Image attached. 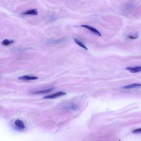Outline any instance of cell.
I'll return each mask as SVG.
<instances>
[{
	"label": "cell",
	"mask_w": 141,
	"mask_h": 141,
	"mask_svg": "<svg viewBox=\"0 0 141 141\" xmlns=\"http://www.w3.org/2000/svg\"><path fill=\"white\" fill-rule=\"evenodd\" d=\"M66 40L65 38H63L56 40H49L47 41V42L48 44H58L64 42Z\"/></svg>",
	"instance_id": "3957f363"
},
{
	"label": "cell",
	"mask_w": 141,
	"mask_h": 141,
	"mask_svg": "<svg viewBox=\"0 0 141 141\" xmlns=\"http://www.w3.org/2000/svg\"><path fill=\"white\" fill-rule=\"evenodd\" d=\"M74 40L75 42L76 43L77 45H78L79 46L83 48L84 49L87 50H88V49L84 45L81 41L76 38H74Z\"/></svg>",
	"instance_id": "9c48e42d"
},
{
	"label": "cell",
	"mask_w": 141,
	"mask_h": 141,
	"mask_svg": "<svg viewBox=\"0 0 141 141\" xmlns=\"http://www.w3.org/2000/svg\"><path fill=\"white\" fill-rule=\"evenodd\" d=\"M14 42V40H9L8 39L4 40L2 42V45L6 46H9Z\"/></svg>",
	"instance_id": "30bf717a"
},
{
	"label": "cell",
	"mask_w": 141,
	"mask_h": 141,
	"mask_svg": "<svg viewBox=\"0 0 141 141\" xmlns=\"http://www.w3.org/2000/svg\"><path fill=\"white\" fill-rule=\"evenodd\" d=\"M81 26L87 28L88 30H90L93 33H95L99 36H101L102 35L100 32L97 30V29L92 26L86 25H83Z\"/></svg>",
	"instance_id": "6da1fadb"
},
{
	"label": "cell",
	"mask_w": 141,
	"mask_h": 141,
	"mask_svg": "<svg viewBox=\"0 0 141 141\" xmlns=\"http://www.w3.org/2000/svg\"><path fill=\"white\" fill-rule=\"evenodd\" d=\"M18 78L21 80H35L38 79V78L35 76H24L19 77Z\"/></svg>",
	"instance_id": "ba28073f"
},
{
	"label": "cell",
	"mask_w": 141,
	"mask_h": 141,
	"mask_svg": "<svg viewBox=\"0 0 141 141\" xmlns=\"http://www.w3.org/2000/svg\"><path fill=\"white\" fill-rule=\"evenodd\" d=\"M54 88H52L47 90L40 91L34 93V94H47V93H49L51 92L52 90L54 89Z\"/></svg>",
	"instance_id": "8fae6325"
},
{
	"label": "cell",
	"mask_w": 141,
	"mask_h": 141,
	"mask_svg": "<svg viewBox=\"0 0 141 141\" xmlns=\"http://www.w3.org/2000/svg\"><path fill=\"white\" fill-rule=\"evenodd\" d=\"M141 86V84L139 83H134L131 84L123 87L122 88L126 89H129L133 88L140 87Z\"/></svg>",
	"instance_id": "52a82bcc"
},
{
	"label": "cell",
	"mask_w": 141,
	"mask_h": 141,
	"mask_svg": "<svg viewBox=\"0 0 141 141\" xmlns=\"http://www.w3.org/2000/svg\"><path fill=\"white\" fill-rule=\"evenodd\" d=\"M68 108L69 109H72V110H76L78 108V106L77 105H72L70 106Z\"/></svg>",
	"instance_id": "7c38bea8"
},
{
	"label": "cell",
	"mask_w": 141,
	"mask_h": 141,
	"mask_svg": "<svg viewBox=\"0 0 141 141\" xmlns=\"http://www.w3.org/2000/svg\"><path fill=\"white\" fill-rule=\"evenodd\" d=\"M138 37V36H136V37H134V36H132L130 35L128 36V38L129 39H135L137 38Z\"/></svg>",
	"instance_id": "5bb4252c"
},
{
	"label": "cell",
	"mask_w": 141,
	"mask_h": 141,
	"mask_svg": "<svg viewBox=\"0 0 141 141\" xmlns=\"http://www.w3.org/2000/svg\"><path fill=\"white\" fill-rule=\"evenodd\" d=\"M38 14V11L36 9H32L26 11L22 13V15H36Z\"/></svg>",
	"instance_id": "277c9868"
},
{
	"label": "cell",
	"mask_w": 141,
	"mask_h": 141,
	"mask_svg": "<svg viewBox=\"0 0 141 141\" xmlns=\"http://www.w3.org/2000/svg\"><path fill=\"white\" fill-rule=\"evenodd\" d=\"M66 94V93L63 92H59L53 94L47 95L43 97L44 99H52L57 97H60Z\"/></svg>",
	"instance_id": "7a4b0ae2"
},
{
	"label": "cell",
	"mask_w": 141,
	"mask_h": 141,
	"mask_svg": "<svg viewBox=\"0 0 141 141\" xmlns=\"http://www.w3.org/2000/svg\"><path fill=\"white\" fill-rule=\"evenodd\" d=\"M133 133H141V128L135 129L133 131Z\"/></svg>",
	"instance_id": "4fadbf2b"
},
{
	"label": "cell",
	"mask_w": 141,
	"mask_h": 141,
	"mask_svg": "<svg viewBox=\"0 0 141 141\" xmlns=\"http://www.w3.org/2000/svg\"><path fill=\"white\" fill-rule=\"evenodd\" d=\"M15 124L17 128L20 130H23L26 128L23 122L19 119L16 120Z\"/></svg>",
	"instance_id": "5b68a950"
},
{
	"label": "cell",
	"mask_w": 141,
	"mask_h": 141,
	"mask_svg": "<svg viewBox=\"0 0 141 141\" xmlns=\"http://www.w3.org/2000/svg\"><path fill=\"white\" fill-rule=\"evenodd\" d=\"M126 69L132 73H136L141 71V67H127Z\"/></svg>",
	"instance_id": "8992f818"
}]
</instances>
